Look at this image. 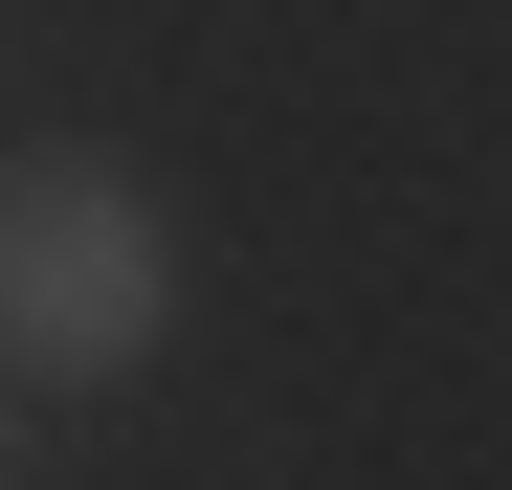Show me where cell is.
Here are the masks:
<instances>
[{
    "label": "cell",
    "instance_id": "6da1fadb",
    "mask_svg": "<svg viewBox=\"0 0 512 490\" xmlns=\"http://www.w3.org/2000/svg\"><path fill=\"white\" fill-rule=\"evenodd\" d=\"M179 290H201V245L156 201V156H112V134H23L0 156V379L23 401L156 379L179 357Z\"/></svg>",
    "mask_w": 512,
    "mask_h": 490
},
{
    "label": "cell",
    "instance_id": "7a4b0ae2",
    "mask_svg": "<svg viewBox=\"0 0 512 490\" xmlns=\"http://www.w3.org/2000/svg\"><path fill=\"white\" fill-rule=\"evenodd\" d=\"M0 490H23V379H0Z\"/></svg>",
    "mask_w": 512,
    "mask_h": 490
}]
</instances>
